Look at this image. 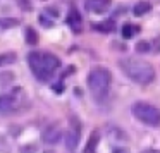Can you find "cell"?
I'll return each mask as SVG.
<instances>
[{
  "mask_svg": "<svg viewBox=\"0 0 160 153\" xmlns=\"http://www.w3.org/2000/svg\"><path fill=\"white\" fill-rule=\"evenodd\" d=\"M28 64L31 72L35 74V77L38 81H50L55 72L60 67V60L59 57H55L53 53H47V52H33L28 55Z\"/></svg>",
  "mask_w": 160,
  "mask_h": 153,
  "instance_id": "cell-1",
  "label": "cell"
},
{
  "mask_svg": "<svg viewBox=\"0 0 160 153\" xmlns=\"http://www.w3.org/2000/svg\"><path fill=\"white\" fill-rule=\"evenodd\" d=\"M122 72L129 77L131 81L138 84H150L155 79V69L152 64L138 59V57H124L119 62Z\"/></svg>",
  "mask_w": 160,
  "mask_h": 153,
  "instance_id": "cell-2",
  "label": "cell"
},
{
  "mask_svg": "<svg viewBox=\"0 0 160 153\" xmlns=\"http://www.w3.org/2000/svg\"><path fill=\"white\" fill-rule=\"evenodd\" d=\"M86 81H88V88H90L91 95L97 100H102V98H105L108 95L112 76L105 67H95V69L90 71Z\"/></svg>",
  "mask_w": 160,
  "mask_h": 153,
  "instance_id": "cell-3",
  "label": "cell"
},
{
  "mask_svg": "<svg viewBox=\"0 0 160 153\" xmlns=\"http://www.w3.org/2000/svg\"><path fill=\"white\" fill-rule=\"evenodd\" d=\"M132 114L139 122H143L145 126L150 127H158L160 126V110L152 103L146 101H136L132 105Z\"/></svg>",
  "mask_w": 160,
  "mask_h": 153,
  "instance_id": "cell-4",
  "label": "cell"
},
{
  "mask_svg": "<svg viewBox=\"0 0 160 153\" xmlns=\"http://www.w3.org/2000/svg\"><path fill=\"white\" fill-rule=\"evenodd\" d=\"M22 91L21 90H16L12 93H5L0 96V115H9L16 110V108L21 105V96Z\"/></svg>",
  "mask_w": 160,
  "mask_h": 153,
  "instance_id": "cell-5",
  "label": "cell"
},
{
  "mask_svg": "<svg viewBox=\"0 0 160 153\" xmlns=\"http://www.w3.org/2000/svg\"><path fill=\"white\" fill-rule=\"evenodd\" d=\"M79 139H81V126H79V121L76 117L71 119L69 122V131L66 134V146L67 150H76V146L79 145Z\"/></svg>",
  "mask_w": 160,
  "mask_h": 153,
  "instance_id": "cell-6",
  "label": "cell"
},
{
  "mask_svg": "<svg viewBox=\"0 0 160 153\" xmlns=\"http://www.w3.org/2000/svg\"><path fill=\"white\" fill-rule=\"evenodd\" d=\"M110 5L112 0H84V9L91 14H105Z\"/></svg>",
  "mask_w": 160,
  "mask_h": 153,
  "instance_id": "cell-7",
  "label": "cell"
},
{
  "mask_svg": "<svg viewBox=\"0 0 160 153\" xmlns=\"http://www.w3.org/2000/svg\"><path fill=\"white\" fill-rule=\"evenodd\" d=\"M60 138H62V129L57 124H50L42 134V139L47 145H57V143L60 141Z\"/></svg>",
  "mask_w": 160,
  "mask_h": 153,
  "instance_id": "cell-8",
  "label": "cell"
},
{
  "mask_svg": "<svg viewBox=\"0 0 160 153\" xmlns=\"http://www.w3.org/2000/svg\"><path fill=\"white\" fill-rule=\"evenodd\" d=\"M67 24L71 26V29H72L74 33H79L81 29H83V17H81L78 9L72 7L69 11V14H67Z\"/></svg>",
  "mask_w": 160,
  "mask_h": 153,
  "instance_id": "cell-9",
  "label": "cell"
},
{
  "mask_svg": "<svg viewBox=\"0 0 160 153\" xmlns=\"http://www.w3.org/2000/svg\"><path fill=\"white\" fill-rule=\"evenodd\" d=\"M98 143H100V132H98V131H93V132H91V136H90V139H88V143H86L84 153H95Z\"/></svg>",
  "mask_w": 160,
  "mask_h": 153,
  "instance_id": "cell-10",
  "label": "cell"
},
{
  "mask_svg": "<svg viewBox=\"0 0 160 153\" xmlns=\"http://www.w3.org/2000/svg\"><path fill=\"white\" fill-rule=\"evenodd\" d=\"M150 11H152V5H150L148 2H138V4L132 7V14H134L136 17H141V16L148 14Z\"/></svg>",
  "mask_w": 160,
  "mask_h": 153,
  "instance_id": "cell-11",
  "label": "cell"
},
{
  "mask_svg": "<svg viewBox=\"0 0 160 153\" xmlns=\"http://www.w3.org/2000/svg\"><path fill=\"white\" fill-rule=\"evenodd\" d=\"M95 29L102 33H110L114 31V21H105V22H97L95 24Z\"/></svg>",
  "mask_w": 160,
  "mask_h": 153,
  "instance_id": "cell-12",
  "label": "cell"
},
{
  "mask_svg": "<svg viewBox=\"0 0 160 153\" xmlns=\"http://www.w3.org/2000/svg\"><path fill=\"white\" fill-rule=\"evenodd\" d=\"M16 53L7 52V53H0V67L2 66H7V64H14L16 62Z\"/></svg>",
  "mask_w": 160,
  "mask_h": 153,
  "instance_id": "cell-13",
  "label": "cell"
},
{
  "mask_svg": "<svg viewBox=\"0 0 160 153\" xmlns=\"http://www.w3.org/2000/svg\"><path fill=\"white\" fill-rule=\"evenodd\" d=\"M136 33H138V28H136L134 24H129V22H128V24L122 26V36H124V38L129 40V38H132Z\"/></svg>",
  "mask_w": 160,
  "mask_h": 153,
  "instance_id": "cell-14",
  "label": "cell"
},
{
  "mask_svg": "<svg viewBox=\"0 0 160 153\" xmlns=\"http://www.w3.org/2000/svg\"><path fill=\"white\" fill-rule=\"evenodd\" d=\"M26 43H29V45H36L38 43V33L33 28L26 29Z\"/></svg>",
  "mask_w": 160,
  "mask_h": 153,
  "instance_id": "cell-15",
  "label": "cell"
},
{
  "mask_svg": "<svg viewBox=\"0 0 160 153\" xmlns=\"http://www.w3.org/2000/svg\"><path fill=\"white\" fill-rule=\"evenodd\" d=\"M11 81H14V76H12L11 72H4V74H0V84H2V86L9 84Z\"/></svg>",
  "mask_w": 160,
  "mask_h": 153,
  "instance_id": "cell-16",
  "label": "cell"
},
{
  "mask_svg": "<svg viewBox=\"0 0 160 153\" xmlns=\"http://www.w3.org/2000/svg\"><path fill=\"white\" fill-rule=\"evenodd\" d=\"M150 50V43L148 42H139L138 45H136V52L139 53H146Z\"/></svg>",
  "mask_w": 160,
  "mask_h": 153,
  "instance_id": "cell-17",
  "label": "cell"
},
{
  "mask_svg": "<svg viewBox=\"0 0 160 153\" xmlns=\"http://www.w3.org/2000/svg\"><path fill=\"white\" fill-rule=\"evenodd\" d=\"M36 150H35V146L33 145H29V146H22L21 148V153H35Z\"/></svg>",
  "mask_w": 160,
  "mask_h": 153,
  "instance_id": "cell-18",
  "label": "cell"
},
{
  "mask_svg": "<svg viewBox=\"0 0 160 153\" xmlns=\"http://www.w3.org/2000/svg\"><path fill=\"white\" fill-rule=\"evenodd\" d=\"M47 14H50L52 17H57V16H59V12H57V9H47Z\"/></svg>",
  "mask_w": 160,
  "mask_h": 153,
  "instance_id": "cell-19",
  "label": "cell"
},
{
  "mask_svg": "<svg viewBox=\"0 0 160 153\" xmlns=\"http://www.w3.org/2000/svg\"><path fill=\"white\" fill-rule=\"evenodd\" d=\"M143 153H160V151H158V150H145Z\"/></svg>",
  "mask_w": 160,
  "mask_h": 153,
  "instance_id": "cell-20",
  "label": "cell"
}]
</instances>
